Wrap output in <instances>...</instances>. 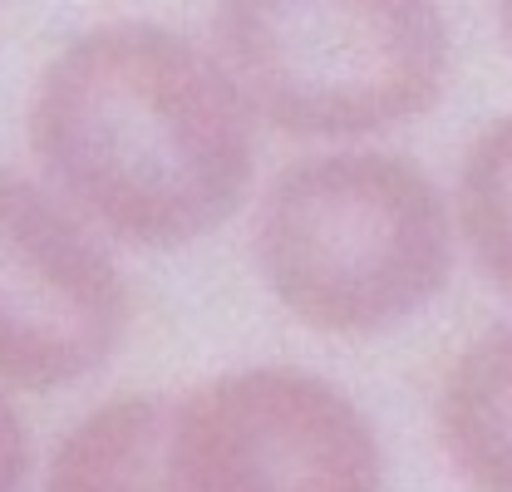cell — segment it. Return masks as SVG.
I'll use <instances>...</instances> for the list:
<instances>
[{
	"label": "cell",
	"instance_id": "1",
	"mask_svg": "<svg viewBox=\"0 0 512 492\" xmlns=\"http://www.w3.org/2000/svg\"><path fill=\"white\" fill-rule=\"evenodd\" d=\"M30 153L50 192L99 237L178 251L247 202L256 119L188 35L109 20L45 64L30 99Z\"/></svg>",
	"mask_w": 512,
	"mask_h": 492
},
{
	"label": "cell",
	"instance_id": "6",
	"mask_svg": "<svg viewBox=\"0 0 512 492\" xmlns=\"http://www.w3.org/2000/svg\"><path fill=\"white\" fill-rule=\"evenodd\" d=\"M439 433L478 492H512V325L478 335L444 374Z\"/></svg>",
	"mask_w": 512,
	"mask_h": 492
},
{
	"label": "cell",
	"instance_id": "4",
	"mask_svg": "<svg viewBox=\"0 0 512 492\" xmlns=\"http://www.w3.org/2000/svg\"><path fill=\"white\" fill-rule=\"evenodd\" d=\"M168 492H384L370 419L316 374L252 365L168 404Z\"/></svg>",
	"mask_w": 512,
	"mask_h": 492
},
{
	"label": "cell",
	"instance_id": "5",
	"mask_svg": "<svg viewBox=\"0 0 512 492\" xmlns=\"http://www.w3.org/2000/svg\"><path fill=\"white\" fill-rule=\"evenodd\" d=\"M133 291L60 192L0 168V389L50 394L124 345Z\"/></svg>",
	"mask_w": 512,
	"mask_h": 492
},
{
	"label": "cell",
	"instance_id": "9",
	"mask_svg": "<svg viewBox=\"0 0 512 492\" xmlns=\"http://www.w3.org/2000/svg\"><path fill=\"white\" fill-rule=\"evenodd\" d=\"M30 483V429L0 389V492H25Z\"/></svg>",
	"mask_w": 512,
	"mask_h": 492
},
{
	"label": "cell",
	"instance_id": "8",
	"mask_svg": "<svg viewBox=\"0 0 512 492\" xmlns=\"http://www.w3.org/2000/svg\"><path fill=\"white\" fill-rule=\"evenodd\" d=\"M458 232L478 271L512 296V114L488 123L463 153Z\"/></svg>",
	"mask_w": 512,
	"mask_h": 492
},
{
	"label": "cell",
	"instance_id": "10",
	"mask_svg": "<svg viewBox=\"0 0 512 492\" xmlns=\"http://www.w3.org/2000/svg\"><path fill=\"white\" fill-rule=\"evenodd\" d=\"M498 15H503V35H508V45H512V0H498Z\"/></svg>",
	"mask_w": 512,
	"mask_h": 492
},
{
	"label": "cell",
	"instance_id": "2",
	"mask_svg": "<svg viewBox=\"0 0 512 492\" xmlns=\"http://www.w3.org/2000/svg\"><path fill=\"white\" fill-rule=\"evenodd\" d=\"M256 266L301 325L320 335H375L448 286L453 217L409 158L320 153L266 187Z\"/></svg>",
	"mask_w": 512,
	"mask_h": 492
},
{
	"label": "cell",
	"instance_id": "3",
	"mask_svg": "<svg viewBox=\"0 0 512 492\" xmlns=\"http://www.w3.org/2000/svg\"><path fill=\"white\" fill-rule=\"evenodd\" d=\"M212 60L252 119L365 138L444 99L453 45L434 0H217Z\"/></svg>",
	"mask_w": 512,
	"mask_h": 492
},
{
	"label": "cell",
	"instance_id": "7",
	"mask_svg": "<svg viewBox=\"0 0 512 492\" xmlns=\"http://www.w3.org/2000/svg\"><path fill=\"white\" fill-rule=\"evenodd\" d=\"M168 404L163 394H114L89 409L60 438L45 492H168Z\"/></svg>",
	"mask_w": 512,
	"mask_h": 492
}]
</instances>
